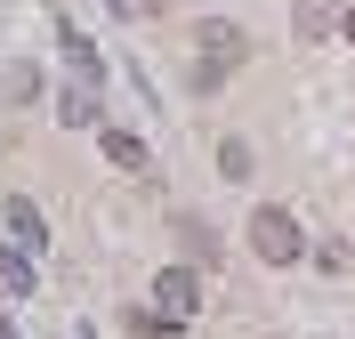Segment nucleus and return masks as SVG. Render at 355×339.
<instances>
[{"label": "nucleus", "mask_w": 355, "mask_h": 339, "mask_svg": "<svg viewBox=\"0 0 355 339\" xmlns=\"http://www.w3.org/2000/svg\"><path fill=\"white\" fill-rule=\"evenodd\" d=\"M130 8H137V17H162V8H170V0H130Z\"/></svg>", "instance_id": "11"}, {"label": "nucleus", "mask_w": 355, "mask_h": 339, "mask_svg": "<svg viewBox=\"0 0 355 339\" xmlns=\"http://www.w3.org/2000/svg\"><path fill=\"white\" fill-rule=\"evenodd\" d=\"M339 24H347V0H299V8H291V33H299V41H323Z\"/></svg>", "instance_id": "4"}, {"label": "nucleus", "mask_w": 355, "mask_h": 339, "mask_svg": "<svg viewBox=\"0 0 355 339\" xmlns=\"http://www.w3.org/2000/svg\"><path fill=\"white\" fill-rule=\"evenodd\" d=\"M339 33H347V41H355V8H347V24H339Z\"/></svg>", "instance_id": "12"}, {"label": "nucleus", "mask_w": 355, "mask_h": 339, "mask_svg": "<svg viewBox=\"0 0 355 339\" xmlns=\"http://www.w3.org/2000/svg\"><path fill=\"white\" fill-rule=\"evenodd\" d=\"M0 226H8V243H33V250H41V210L24 202V194H8V202H0Z\"/></svg>", "instance_id": "6"}, {"label": "nucleus", "mask_w": 355, "mask_h": 339, "mask_svg": "<svg viewBox=\"0 0 355 339\" xmlns=\"http://www.w3.org/2000/svg\"><path fill=\"white\" fill-rule=\"evenodd\" d=\"M65 57H73V73H81V81H97V73H105V57H97V49L73 33V24H65Z\"/></svg>", "instance_id": "9"}, {"label": "nucleus", "mask_w": 355, "mask_h": 339, "mask_svg": "<svg viewBox=\"0 0 355 339\" xmlns=\"http://www.w3.org/2000/svg\"><path fill=\"white\" fill-rule=\"evenodd\" d=\"M0 339H17V331H8V323H0Z\"/></svg>", "instance_id": "13"}, {"label": "nucleus", "mask_w": 355, "mask_h": 339, "mask_svg": "<svg viewBox=\"0 0 355 339\" xmlns=\"http://www.w3.org/2000/svg\"><path fill=\"white\" fill-rule=\"evenodd\" d=\"M250 250H259L266 267H291V259L307 250V234H299V218H291L283 202H266V210H250Z\"/></svg>", "instance_id": "1"}, {"label": "nucleus", "mask_w": 355, "mask_h": 339, "mask_svg": "<svg viewBox=\"0 0 355 339\" xmlns=\"http://www.w3.org/2000/svg\"><path fill=\"white\" fill-rule=\"evenodd\" d=\"M33 291V267H24V243H8L0 250V299H24Z\"/></svg>", "instance_id": "8"}, {"label": "nucleus", "mask_w": 355, "mask_h": 339, "mask_svg": "<svg viewBox=\"0 0 355 339\" xmlns=\"http://www.w3.org/2000/svg\"><path fill=\"white\" fill-rule=\"evenodd\" d=\"M194 307H202V275H194V267H162V283H154L162 331H186V323H194Z\"/></svg>", "instance_id": "3"}, {"label": "nucleus", "mask_w": 355, "mask_h": 339, "mask_svg": "<svg viewBox=\"0 0 355 339\" xmlns=\"http://www.w3.org/2000/svg\"><path fill=\"white\" fill-rule=\"evenodd\" d=\"M57 121H65V130H89V121H97V81H81V73H73V89L57 97Z\"/></svg>", "instance_id": "5"}, {"label": "nucleus", "mask_w": 355, "mask_h": 339, "mask_svg": "<svg viewBox=\"0 0 355 339\" xmlns=\"http://www.w3.org/2000/svg\"><path fill=\"white\" fill-rule=\"evenodd\" d=\"M250 57V41L234 33V24H202V57H194V89H218L226 73Z\"/></svg>", "instance_id": "2"}, {"label": "nucleus", "mask_w": 355, "mask_h": 339, "mask_svg": "<svg viewBox=\"0 0 355 339\" xmlns=\"http://www.w3.org/2000/svg\"><path fill=\"white\" fill-rule=\"evenodd\" d=\"M218 170H226V178H250V146H243V137H226V146H218Z\"/></svg>", "instance_id": "10"}, {"label": "nucleus", "mask_w": 355, "mask_h": 339, "mask_svg": "<svg viewBox=\"0 0 355 339\" xmlns=\"http://www.w3.org/2000/svg\"><path fill=\"white\" fill-rule=\"evenodd\" d=\"M97 146H105L113 170H146V137L137 130H97Z\"/></svg>", "instance_id": "7"}]
</instances>
